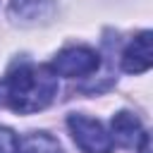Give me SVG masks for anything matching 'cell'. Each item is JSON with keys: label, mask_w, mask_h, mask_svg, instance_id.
<instances>
[{"label": "cell", "mask_w": 153, "mask_h": 153, "mask_svg": "<svg viewBox=\"0 0 153 153\" xmlns=\"http://www.w3.org/2000/svg\"><path fill=\"white\" fill-rule=\"evenodd\" d=\"M57 74L48 65L17 62L2 79L5 105L19 115H31L45 110L57 96Z\"/></svg>", "instance_id": "obj_1"}, {"label": "cell", "mask_w": 153, "mask_h": 153, "mask_svg": "<svg viewBox=\"0 0 153 153\" xmlns=\"http://www.w3.org/2000/svg\"><path fill=\"white\" fill-rule=\"evenodd\" d=\"M67 127L81 153H110L112 151V139L98 120L74 112L67 117Z\"/></svg>", "instance_id": "obj_2"}, {"label": "cell", "mask_w": 153, "mask_h": 153, "mask_svg": "<svg viewBox=\"0 0 153 153\" xmlns=\"http://www.w3.org/2000/svg\"><path fill=\"white\" fill-rule=\"evenodd\" d=\"M100 67V57L93 48H86V45H69L65 50H60L55 57H53V65L50 69L60 76H69V79H76V76H88L93 74L96 69Z\"/></svg>", "instance_id": "obj_3"}, {"label": "cell", "mask_w": 153, "mask_h": 153, "mask_svg": "<svg viewBox=\"0 0 153 153\" xmlns=\"http://www.w3.org/2000/svg\"><path fill=\"white\" fill-rule=\"evenodd\" d=\"M153 65V48H151V31H141L129 41L122 50V69L127 74H143Z\"/></svg>", "instance_id": "obj_4"}, {"label": "cell", "mask_w": 153, "mask_h": 153, "mask_svg": "<svg viewBox=\"0 0 153 153\" xmlns=\"http://www.w3.org/2000/svg\"><path fill=\"white\" fill-rule=\"evenodd\" d=\"M110 129H112V134H110L112 143H117L122 148H136V143L143 136V129H141L139 117L131 115V112H127V110H122V112H117L112 117Z\"/></svg>", "instance_id": "obj_5"}, {"label": "cell", "mask_w": 153, "mask_h": 153, "mask_svg": "<svg viewBox=\"0 0 153 153\" xmlns=\"http://www.w3.org/2000/svg\"><path fill=\"white\" fill-rule=\"evenodd\" d=\"M14 153H62V146L48 131H31V134H24L22 139H17Z\"/></svg>", "instance_id": "obj_6"}, {"label": "cell", "mask_w": 153, "mask_h": 153, "mask_svg": "<svg viewBox=\"0 0 153 153\" xmlns=\"http://www.w3.org/2000/svg\"><path fill=\"white\" fill-rule=\"evenodd\" d=\"M53 12L50 0H12L10 14L22 22H36L38 17H48Z\"/></svg>", "instance_id": "obj_7"}, {"label": "cell", "mask_w": 153, "mask_h": 153, "mask_svg": "<svg viewBox=\"0 0 153 153\" xmlns=\"http://www.w3.org/2000/svg\"><path fill=\"white\" fill-rule=\"evenodd\" d=\"M17 151V136L12 129L0 127V153H14Z\"/></svg>", "instance_id": "obj_8"}, {"label": "cell", "mask_w": 153, "mask_h": 153, "mask_svg": "<svg viewBox=\"0 0 153 153\" xmlns=\"http://www.w3.org/2000/svg\"><path fill=\"white\" fill-rule=\"evenodd\" d=\"M148 141H151V139H148V134L143 131V136H141V153H148Z\"/></svg>", "instance_id": "obj_9"}, {"label": "cell", "mask_w": 153, "mask_h": 153, "mask_svg": "<svg viewBox=\"0 0 153 153\" xmlns=\"http://www.w3.org/2000/svg\"><path fill=\"white\" fill-rule=\"evenodd\" d=\"M0 103H5V91H2V81H0Z\"/></svg>", "instance_id": "obj_10"}]
</instances>
